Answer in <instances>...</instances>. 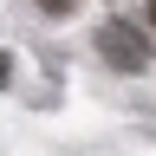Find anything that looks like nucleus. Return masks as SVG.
I'll return each instance as SVG.
<instances>
[{
	"mask_svg": "<svg viewBox=\"0 0 156 156\" xmlns=\"http://www.w3.org/2000/svg\"><path fill=\"white\" fill-rule=\"evenodd\" d=\"M98 52H104L111 65H124V72H143V65H150V46H143V39H136V33L124 26V20L98 26Z\"/></svg>",
	"mask_w": 156,
	"mask_h": 156,
	"instance_id": "f257e3e1",
	"label": "nucleus"
},
{
	"mask_svg": "<svg viewBox=\"0 0 156 156\" xmlns=\"http://www.w3.org/2000/svg\"><path fill=\"white\" fill-rule=\"evenodd\" d=\"M78 0H39V13H72Z\"/></svg>",
	"mask_w": 156,
	"mask_h": 156,
	"instance_id": "f03ea898",
	"label": "nucleus"
},
{
	"mask_svg": "<svg viewBox=\"0 0 156 156\" xmlns=\"http://www.w3.org/2000/svg\"><path fill=\"white\" fill-rule=\"evenodd\" d=\"M7 78H13V58H7V52H0V85H7Z\"/></svg>",
	"mask_w": 156,
	"mask_h": 156,
	"instance_id": "7ed1b4c3",
	"label": "nucleus"
},
{
	"mask_svg": "<svg viewBox=\"0 0 156 156\" xmlns=\"http://www.w3.org/2000/svg\"><path fill=\"white\" fill-rule=\"evenodd\" d=\"M150 26H156V0H150Z\"/></svg>",
	"mask_w": 156,
	"mask_h": 156,
	"instance_id": "20e7f679",
	"label": "nucleus"
}]
</instances>
